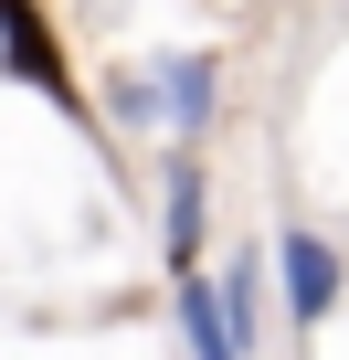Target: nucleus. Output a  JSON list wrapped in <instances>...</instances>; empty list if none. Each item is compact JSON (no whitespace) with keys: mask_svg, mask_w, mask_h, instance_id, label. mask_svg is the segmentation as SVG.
<instances>
[{"mask_svg":"<svg viewBox=\"0 0 349 360\" xmlns=\"http://www.w3.org/2000/svg\"><path fill=\"white\" fill-rule=\"evenodd\" d=\"M212 96H223L212 53H169V64H148V75L117 85V106L127 117H159V127H212Z\"/></svg>","mask_w":349,"mask_h":360,"instance_id":"obj_1","label":"nucleus"},{"mask_svg":"<svg viewBox=\"0 0 349 360\" xmlns=\"http://www.w3.org/2000/svg\"><path fill=\"white\" fill-rule=\"evenodd\" d=\"M169 255H180V265L202 255V169L191 159H169Z\"/></svg>","mask_w":349,"mask_h":360,"instance_id":"obj_5","label":"nucleus"},{"mask_svg":"<svg viewBox=\"0 0 349 360\" xmlns=\"http://www.w3.org/2000/svg\"><path fill=\"white\" fill-rule=\"evenodd\" d=\"M0 53H11V75H22V85H43L64 117H85V96H74V75H64V53H53V32H43L32 0H0Z\"/></svg>","mask_w":349,"mask_h":360,"instance_id":"obj_2","label":"nucleus"},{"mask_svg":"<svg viewBox=\"0 0 349 360\" xmlns=\"http://www.w3.org/2000/svg\"><path fill=\"white\" fill-rule=\"evenodd\" d=\"M180 328H191V360H244V318H233V297L223 286H180Z\"/></svg>","mask_w":349,"mask_h":360,"instance_id":"obj_4","label":"nucleus"},{"mask_svg":"<svg viewBox=\"0 0 349 360\" xmlns=\"http://www.w3.org/2000/svg\"><path fill=\"white\" fill-rule=\"evenodd\" d=\"M275 276H286V318H296V328L338 307V255H328V233H286V244H275Z\"/></svg>","mask_w":349,"mask_h":360,"instance_id":"obj_3","label":"nucleus"}]
</instances>
